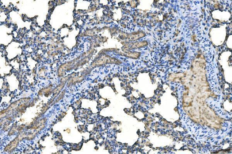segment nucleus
<instances>
[{
    "label": "nucleus",
    "instance_id": "nucleus-1",
    "mask_svg": "<svg viewBox=\"0 0 232 154\" xmlns=\"http://www.w3.org/2000/svg\"><path fill=\"white\" fill-rule=\"evenodd\" d=\"M18 139H15V141L11 143L10 144H9L8 146H7L6 148H5L6 149H5V150L6 151H7L11 150H12L14 148L16 147L17 144H18Z\"/></svg>",
    "mask_w": 232,
    "mask_h": 154
}]
</instances>
